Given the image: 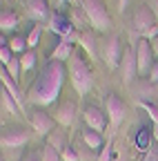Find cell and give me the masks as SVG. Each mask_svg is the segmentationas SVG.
I'll use <instances>...</instances> for the list:
<instances>
[{"mask_svg":"<svg viewBox=\"0 0 158 161\" xmlns=\"http://www.w3.org/2000/svg\"><path fill=\"white\" fill-rule=\"evenodd\" d=\"M18 25V16L9 9H3V14H0V27H3V31H11L16 29Z\"/></svg>","mask_w":158,"mask_h":161,"instance_id":"18","label":"cell"},{"mask_svg":"<svg viewBox=\"0 0 158 161\" xmlns=\"http://www.w3.org/2000/svg\"><path fill=\"white\" fill-rule=\"evenodd\" d=\"M0 78H3V87H5L13 98H16V103L23 108V96H20V92H18V85H16V80L9 76V72H7L5 67H3V72H0Z\"/></svg>","mask_w":158,"mask_h":161,"instance_id":"15","label":"cell"},{"mask_svg":"<svg viewBox=\"0 0 158 161\" xmlns=\"http://www.w3.org/2000/svg\"><path fill=\"white\" fill-rule=\"evenodd\" d=\"M83 11L87 14V20L94 25V29L107 31L111 27V18L105 9L103 0H83Z\"/></svg>","mask_w":158,"mask_h":161,"instance_id":"3","label":"cell"},{"mask_svg":"<svg viewBox=\"0 0 158 161\" xmlns=\"http://www.w3.org/2000/svg\"><path fill=\"white\" fill-rule=\"evenodd\" d=\"M134 27L140 31L143 36H145L151 27H156V14H154V9H151L149 5L136 7V11H134Z\"/></svg>","mask_w":158,"mask_h":161,"instance_id":"6","label":"cell"},{"mask_svg":"<svg viewBox=\"0 0 158 161\" xmlns=\"http://www.w3.org/2000/svg\"><path fill=\"white\" fill-rule=\"evenodd\" d=\"M7 67V72H9V76L13 78V80H18V76H20V69H23V65H20V58H13L9 65H5Z\"/></svg>","mask_w":158,"mask_h":161,"instance_id":"25","label":"cell"},{"mask_svg":"<svg viewBox=\"0 0 158 161\" xmlns=\"http://www.w3.org/2000/svg\"><path fill=\"white\" fill-rule=\"evenodd\" d=\"M120 69H123V80L129 85L131 80L136 76H140L138 74V58H136V49L127 47L125 54H123V63H120Z\"/></svg>","mask_w":158,"mask_h":161,"instance_id":"8","label":"cell"},{"mask_svg":"<svg viewBox=\"0 0 158 161\" xmlns=\"http://www.w3.org/2000/svg\"><path fill=\"white\" fill-rule=\"evenodd\" d=\"M9 47H11V52H16V54H25V49H27L29 45H27V40H23V38H13L11 43H9Z\"/></svg>","mask_w":158,"mask_h":161,"instance_id":"26","label":"cell"},{"mask_svg":"<svg viewBox=\"0 0 158 161\" xmlns=\"http://www.w3.org/2000/svg\"><path fill=\"white\" fill-rule=\"evenodd\" d=\"M58 3H60V5H67V3H69V0H58Z\"/></svg>","mask_w":158,"mask_h":161,"instance_id":"37","label":"cell"},{"mask_svg":"<svg viewBox=\"0 0 158 161\" xmlns=\"http://www.w3.org/2000/svg\"><path fill=\"white\" fill-rule=\"evenodd\" d=\"M0 103H3V110H7L9 114H18L20 112V105L16 103V98L3 87V92H0Z\"/></svg>","mask_w":158,"mask_h":161,"instance_id":"16","label":"cell"},{"mask_svg":"<svg viewBox=\"0 0 158 161\" xmlns=\"http://www.w3.org/2000/svg\"><path fill=\"white\" fill-rule=\"evenodd\" d=\"M67 78V69L63 65V60H56L51 58L49 63L43 67L40 76L36 78V83L31 87V101L36 105H49L54 103V101L58 98V94H60L63 90V83Z\"/></svg>","mask_w":158,"mask_h":161,"instance_id":"1","label":"cell"},{"mask_svg":"<svg viewBox=\"0 0 158 161\" xmlns=\"http://www.w3.org/2000/svg\"><path fill=\"white\" fill-rule=\"evenodd\" d=\"M83 119H85V123H87V128L89 130H94V132H105V128H107V112H103L100 108H96V105H89L85 112H83Z\"/></svg>","mask_w":158,"mask_h":161,"instance_id":"7","label":"cell"},{"mask_svg":"<svg viewBox=\"0 0 158 161\" xmlns=\"http://www.w3.org/2000/svg\"><path fill=\"white\" fill-rule=\"evenodd\" d=\"M83 141L91 148V150H100V148H105L103 146V136H100V132H94V130H87V132H83Z\"/></svg>","mask_w":158,"mask_h":161,"instance_id":"19","label":"cell"},{"mask_svg":"<svg viewBox=\"0 0 158 161\" xmlns=\"http://www.w3.org/2000/svg\"><path fill=\"white\" fill-rule=\"evenodd\" d=\"M40 34H43V25H33V29H31L29 36H27V45H29V47H36L38 40H40Z\"/></svg>","mask_w":158,"mask_h":161,"instance_id":"24","label":"cell"},{"mask_svg":"<svg viewBox=\"0 0 158 161\" xmlns=\"http://www.w3.org/2000/svg\"><path fill=\"white\" fill-rule=\"evenodd\" d=\"M123 54H125V49L120 47V40H118V36H111V40L107 43V52H105L107 65H109L111 69L120 67V63H123Z\"/></svg>","mask_w":158,"mask_h":161,"instance_id":"11","label":"cell"},{"mask_svg":"<svg viewBox=\"0 0 158 161\" xmlns=\"http://www.w3.org/2000/svg\"><path fill=\"white\" fill-rule=\"evenodd\" d=\"M116 161H125V157H118V159H116Z\"/></svg>","mask_w":158,"mask_h":161,"instance_id":"38","label":"cell"},{"mask_svg":"<svg viewBox=\"0 0 158 161\" xmlns=\"http://www.w3.org/2000/svg\"><path fill=\"white\" fill-rule=\"evenodd\" d=\"M71 54H74V49H71V43H67V40H60L58 47L54 49V58L56 60H69Z\"/></svg>","mask_w":158,"mask_h":161,"instance_id":"20","label":"cell"},{"mask_svg":"<svg viewBox=\"0 0 158 161\" xmlns=\"http://www.w3.org/2000/svg\"><path fill=\"white\" fill-rule=\"evenodd\" d=\"M47 143L51 146V148H56L58 152H63L65 148H67V141H65V132L63 130H56L54 128V132L47 136Z\"/></svg>","mask_w":158,"mask_h":161,"instance_id":"17","label":"cell"},{"mask_svg":"<svg viewBox=\"0 0 158 161\" xmlns=\"http://www.w3.org/2000/svg\"><path fill=\"white\" fill-rule=\"evenodd\" d=\"M151 161H156V159H151Z\"/></svg>","mask_w":158,"mask_h":161,"instance_id":"39","label":"cell"},{"mask_svg":"<svg viewBox=\"0 0 158 161\" xmlns=\"http://www.w3.org/2000/svg\"><path fill=\"white\" fill-rule=\"evenodd\" d=\"M149 7H156V14H158V0H151V5Z\"/></svg>","mask_w":158,"mask_h":161,"instance_id":"36","label":"cell"},{"mask_svg":"<svg viewBox=\"0 0 158 161\" xmlns=\"http://www.w3.org/2000/svg\"><path fill=\"white\" fill-rule=\"evenodd\" d=\"M98 161H111V139L105 143V148L100 150V157H98Z\"/></svg>","mask_w":158,"mask_h":161,"instance_id":"29","label":"cell"},{"mask_svg":"<svg viewBox=\"0 0 158 161\" xmlns=\"http://www.w3.org/2000/svg\"><path fill=\"white\" fill-rule=\"evenodd\" d=\"M20 65H23V72H27V69H31V67L36 65V52H33V49H27V52L23 54Z\"/></svg>","mask_w":158,"mask_h":161,"instance_id":"22","label":"cell"},{"mask_svg":"<svg viewBox=\"0 0 158 161\" xmlns=\"http://www.w3.org/2000/svg\"><path fill=\"white\" fill-rule=\"evenodd\" d=\"M151 132H154V139H156V143H158V125H154Z\"/></svg>","mask_w":158,"mask_h":161,"instance_id":"35","label":"cell"},{"mask_svg":"<svg viewBox=\"0 0 158 161\" xmlns=\"http://www.w3.org/2000/svg\"><path fill=\"white\" fill-rule=\"evenodd\" d=\"M127 5H129V0H118V9H120V11H125Z\"/></svg>","mask_w":158,"mask_h":161,"instance_id":"34","label":"cell"},{"mask_svg":"<svg viewBox=\"0 0 158 161\" xmlns=\"http://www.w3.org/2000/svg\"><path fill=\"white\" fill-rule=\"evenodd\" d=\"M29 121H31V128L40 134V136H49L54 132V119L49 114L40 112V110H33L31 116H29Z\"/></svg>","mask_w":158,"mask_h":161,"instance_id":"10","label":"cell"},{"mask_svg":"<svg viewBox=\"0 0 158 161\" xmlns=\"http://www.w3.org/2000/svg\"><path fill=\"white\" fill-rule=\"evenodd\" d=\"M27 14L31 20H36L38 25H43L45 20H49V5L47 0H29V7H27Z\"/></svg>","mask_w":158,"mask_h":161,"instance_id":"12","label":"cell"},{"mask_svg":"<svg viewBox=\"0 0 158 161\" xmlns=\"http://www.w3.org/2000/svg\"><path fill=\"white\" fill-rule=\"evenodd\" d=\"M49 27H51L58 36H63V40H67V38L74 36V29H71V25H69V20H67L65 16H60V14H51Z\"/></svg>","mask_w":158,"mask_h":161,"instance_id":"13","label":"cell"},{"mask_svg":"<svg viewBox=\"0 0 158 161\" xmlns=\"http://www.w3.org/2000/svg\"><path fill=\"white\" fill-rule=\"evenodd\" d=\"M136 58H138V74L140 76H147L151 69H154V49H151V43L147 38L138 40L136 45Z\"/></svg>","mask_w":158,"mask_h":161,"instance_id":"4","label":"cell"},{"mask_svg":"<svg viewBox=\"0 0 158 161\" xmlns=\"http://www.w3.org/2000/svg\"><path fill=\"white\" fill-rule=\"evenodd\" d=\"M0 60H3V67L9 65L11 60H13V56H11V47L5 45V40H3V47H0Z\"/></svg>","mask_w":158,"mask_h":161,"instance_id":"27","label":"cell"},{"mask_svg":"<svg viewBox=\"0 0 158 161\" xmlns=\"http://www.w3.org/2000/svg\"><path fill=\"white\" fill-rule=\"evenodd\" d=\"M67 72H69V78H71L74 90L80 94V96H85V94L94 87V74H91L89 65L83 60L80 54H76V52L71 54L69 65H67Z\"/></svg>","mask_w":158,"mask_h":161,"instance_id":"2","label":"cell"},{"mask_svg":"<svg viewBox=\"0 0 158 161\" xmlns=\"http://www.w3.org/2000/svg\"><path fill=\"white\" fill-rule=\"evenodd\" d=\"M60 154H63V161H78V154H76L71 148H65Z\"/></svg>","mask_w":158,"mask_h":161,"instance_id":"30","label":"cell"},{"mask_svg":"<svg viewBox=\"0 0 158 161\" xmlns=\"http://www.w3.org/2000/svg\"><path fill=\"white\" fill-rule=\"evenodd\" d=\"M80 40H83V45H85V49L89 52V56H96V40H94V34L85 31V34L80 36Z\"/></svg>","mask_w":158,"mask_h":161,"instance_id":"23","label":"cell"},{"mask_svg":"<svg viewBox=\"0 0 158 161\" xmlns=\"http://www.w3.org/2000/svg\"><path fill=\"white\" fill-rule=\"evenodd\" d=\"M149 80H151V83H156L158 85V63L154 65V69L149 72Z\"/></svg>","mask_w":158,"mask_h":161,"instance_id":"31","label":"cell"},{"mask_svg":"<svg viewBox=\"0 0 158 161\" xmlns=\"http://www.w3.org/2000/svg\"><path fill=\"white\" fill-rule=\"evenodd\" d=\"M105 112L111 121V130H116L118 125L123 123V119L127 114V105L120 101V96H116V94H109L107 101H105Z\"/></svg>","mask_w":158,"mask_h":161,"instance_id":"5","label":"cell"},{"mask_svg":"<svg viewBox=\"0 0 158 161\" xmlns=\"http://www.w3.org/2000/svg\"><path fill=\"white\" fill-rule=\"evenodd\" d=\"M140 108L149 114V119L154 121V125H158V108H156L154 103H140Z\"/></svg>","mask_w":158,"mask_h":161,"instance_id":"28","label":"cell"},{"mask_svg":"<svg viewBox=\"0 0 158 161\" xmlns=\"http://www.w3.org/2000/svg\"><path fill=\"white\" fill-rule=\"evenodd\" d=\"M56 119H58V123H60L63 128H69L74 121H76V105L74 103H63L60 108H58V112H56Z\"/></svg>","mask_w":158,"mask_h":161,"instance_id":"14","label":"cell"},{"mask_svg":"<svg viewBox=\"0 0 158 161\" xmlns=\"http://www.w3.org/2000/svg\"><path fill=\"white\" fill-rule=\"evenodd\" d=\"M40 159L43 161H63V154L58 152L56 148H51L49 143H45L43 150H40Z\"/></svg>","mask_w":158,"mask_h":161,"instance_id":"21","label":"cell"},{"mask_svg":"<svg viewBox=\"0 0 158 161\" xmlns=\"http://www.w3.org/2000/svg\"><path fill=\"white\" fill-rule=\"evenodd\" d=\"M27 141H29V132H27L25 128H16V130H7V132H3L0 146L13 150V148H23Z\"/></svg>","mask_w":158,"mask_h":161,"instance_id":"9","label":"cell"},{"mask_svg":"<svg viewBox=\"0 0 158 161\" xmlns=\"http://www.w3.org/2000/svg\"><path fill=\"white\" fill-rule=\"evenodd\" d=\"M23 161H43V159H40V157H38L36 152H29V154H27V157H25Z\"/></svg>","mask_w":158,"mask_h":161,"instance_id":"32","label":"cell"},{"mask_svg":"<svg viewBox=\"0 0 158 161\" xmlns=\"http://www.w3.org/2000/svg\"><path fill=\"white\" fill-rule=\"evenodd\" d=\"M151 43V49H154V56H158V38H154V40H149Z\"/></svg>","mask_w":158,"mask_h":161,"instance_id":"33","label":"cell"}]
</instances>
